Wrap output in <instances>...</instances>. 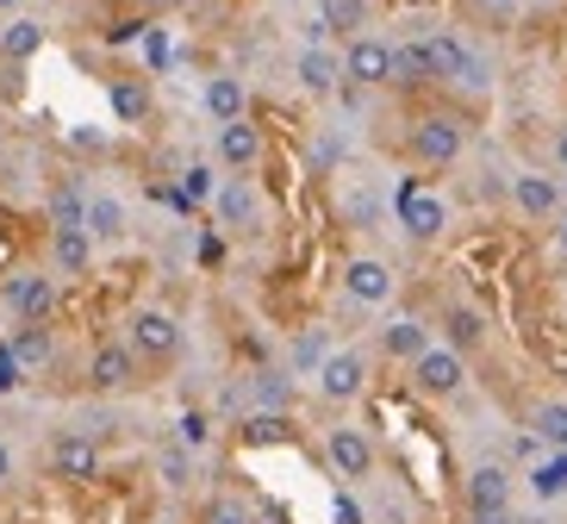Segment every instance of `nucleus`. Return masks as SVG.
Masks as SVG:
<instances>
[{"label": "nucleus", "instance_id": "f257e3e1", "mask_svg": "<svg viewBox=\"0 0 567 524\" xmlns=\"http://www.w3.org/2000/svg\"><path fill=\"white\" fill-rule=\"evenodd\" d=\"M467 137H474V119L462 106H424L405 119V163L424 175H443L467 156Z\"/></svg>", "mask_w": 567, "mask_h": 524}, {"label": "nucleus", "instance_id": "f03ea898", "mask_svg": "<svg viewBox=\"0 0 567 524\" xmlns=\"http://www.w3.org/2000/svg\"><path fill=\"white\" fill-rule=\"evenodd\" d=\"M125 343L137 350V362H144L151 374H163V369L182 362L187 331H182V319H175L168 306H132V319H125Z\"/></svg>", "mask_w": 567, "mask_h": 524}, {"label": "nucleus", "instance_id": "7ed1b4c3", "mask_svg": "<svg viewBox=\"0 0 567 524\" xmlns=\"http://www.w3.org/2000/svg\"><path fill=\"white\" fill-rule=\"evenodd\" d=\"M101 469H106V450L94 431H82V424L51 431V443H44V474H51L56 487H87V481H101Z\"/></svg>", "mask_w": 567, "mask_h": 524}, {"label": "nucleus", "instance_id": "20e7f679", "mask_svg": "<svg viewBox=\"0 0 567 524\" xmlns=\"http://www.w3.org/2000/svg\"><path fill=\"white\" fill-rule=\"evenodd\" d=\"M405 381H412L417 400H436V407H443V400H462L467 393V356L455 350V343L431 338L412 362H405Z\"/></svg>", "mask_w": 567, "mask_h": 524}, {"label": "nucleus", "instance_id": "39448f33", "mask_svg": "<svg viewBox=\"0 0 567 524\" xmlns=\"http://www.w3.org/2000/svg\"><path fill=\"white\" fill-rule=\"evenodd\" d=\"M206 213L218 219L225 237H262L268 232V194L256 187V175H225Z\"/></svg>", "mask_w": 567, "mask_h": 524}, {"label": "nucleus", "instance_id": "423d86ee", "mask_svg": "<svg viewBox=\"0 0 567 524\" xmlns=\"http://www.w3.org/2000/svg\"><path fill=\"white\" fill-rule=\"evenodd\" d=\"M368 381H374V356L355 350V343L331 350V356L312 369V393L324 400V407H355V400L368 393Z\"/></svg>", "mask_w": 567, "mask_h": 524}, {"label": "nucleus", "instance_id": "0eeeda50", "mask_svg": "<svg viewBox=\"0 0 567 524\" xmlns=\"http://www.w3.org/2000/svg\"><path fill=\"white\" fill-rule=\"evenodd\" d=\"M144 362H137V350L125 338H101L94 350H87V369H82V381H87V393H101V400H118V393H132V388H144Z\"/></svg>", "mask_w": 567, "mask_h": 524}, {"label": "nucleus", "instance_id": "6e6552de", "mask_svg": "<svg viewBox=\"0 0 567 524\" xmlns=\"http://www.w3.org/2000/svg\"><path fill=\"white\" fill-rule=\"evenodd\" d=\"M393 225L405 232V244L424 250V244H436V237L450 232V201L424 182H405L400 194H393Z\"/></svg>", "mask_w": 567, "mask_h": 524}, {"label": "nucleus", "instance_id": "1a4fd4ad", "mask_svg": "<svg viewBox=\"0 0 567 524\" xmlns=\"http://www.w3.org/2000/svg\"><path fill=\"white\" fill-rule=\"evenodd\" d=\"M324 462H331V474L343 487H362V481L381 474V443L368 438L362 424H331L324 431Z\"/></svg>", "mask_w": 567, "mask_h": 524}, {"label": "nucleus", "instance_id": "9d476101", "mask_svg": "<svg viewBox=\"0 0 567 524\" xmlns=\"http://www.w3.org/2000/svg\"><path fill=\"white\" fill-rule=\"evenodd\" d=\"M337 51H343V82H350V88H362V94L393 88V38H381L374 25H368V32L343 38Z\"/></svg>", "mask_w": 567, "mask_h": 524}, {"label": "nucleus", "instance_id": "9b49d317", "mask_svg": "<svg viewBox=\"0 0 567 524\" xmlns=\"http://www.w3.org/2000/svg\"><path fill=\"white\" fill-rule=\"evenodd\" d=\"M0 306H7V319H13V325L56 319L63 288H56V275H51V269H13L7 281H0Z\"/></svg>", "mask_w": 567, "mask_h": 524}, {"label": "nucleus", "instance_id": "f8f14e48", "mask_svg": "<svg viewBox=\"0 0 567 524\" xmlns=\"http://www.w3.org/2000/svg\"><path fill=\"white\" fill-rule=\"evenodd\" d=\"M505 194H512V206H517V219L524 225H555L561 219V206H567L561 169H512Z\"/></svg>", "mask_w": 567, "mask_h": 524}, {"label": "nucleus", "instance_id": "ddd939ff", "mask_svg": "<svg viewBox=\"0 0 567 524\" xmlns=\"http://www.w3.org/2000/svg\"><path fill=\"white\" fill-rule=\"evenodd\" d=\"M262 156H268V137H262V125H256L250 113L213 125V163L225 175H256L262 169Z\"/></svg>", "mask_w": 567, "mask_h": 524}, {"label": "nucleus", "instance_id": "4468645a", "mask_svg": "<svg viewBox=\"0 0 567 524\" xmlns=\"http://www.w3.org/2000/svg\"><path fill=\"white\" fill-rule=\"evenodd\" d=\"M393 294H400V275H393L386 256H350V263H343V300H350L355 312H381Z\"/></svg>", "mask_w": 567, "mask_h": 524}, {"label": "nucleus", "instance_id": "2eb2a0df", "mask_svg": "<svg viewBox=\"0 0 567 524\" xmlns=\"http://www.w3.org/2000/svg\"><path fill=\"white\" fill-rule=\"evenodd\" d=\"M293 82H300V94H312V101H331L337 88H343V51H337L331 38L300 44V51H293Z\"/></svg>", "mask_w": 567, "mask_h": 524}, {"label": "nucleus", "instance_id": "dca6fc26", "mask_svg": "<svg viewBox=\"0 0 567 524\" xmlns=\"http://www.w3.org/2000/svg\"><path fill=\"white\" fill-rule=\"evenodd\" d=\"M94 263H101V244H94V232L87 225H51V275L56 281H87L94 275Z\"/></svg>", "mask_w": 567, "mask_h": 524}, {"label": "nucleus", "instance_id": "f3484780", "mask_svg": "<svg viewBox=\"0 0 567 524\" xmlns=\"http://www.w3.org/2000/svg\"><path fill=\"white\" fill-rule=\"evenodd\" d=\"M512 493H517V474L505 462H474L462 481V506L467 512H512Z\"/></svg>", "mask_w": 567, "mask_h": 524}, {"label": "nucleus", "instance_id": "a211bd4d", "mask_svg": "<svg viewBox=\"0 0 567 524\" xmlns=\"http://www.w3.org/2000/svg\"><path fill=\"white\" fill-rule=\"evenodd\" d=\"M424 343H431V319H417V312H393V319L374 331V356H381V362H400V369L424 350Z\"/></svg>", "mask_w": 567, "mask_h": 524}, {"label": "nucleus", "instance_id": "6ab92c4d", "mask_svg": "<svg viewBox=\"0 0 567 524\" xmlns=\"http://www.w3.org/2000/svg\"><path fill=\"white\" fill-rule=\"evenodd\" d=\"M7 356L19 362V374H38L56 362V331L51 319H32V325H13V338H7Z\"/></svg>", "mask_w": 567, "mask_h": 524}, {"label": "nucleus", "instance_id": "aec40b11", "mask_svg": "<svg viewBox=\"0 0 567 524\" xmlns=\"http://www.w3.org/2000/svg\"><path fill=\"white\" fill-rule=\"evenodd\" d=\"M200 106H206V119H213V125L244 119V113H250V82H244V75H231V69H218V75H206Z\"/></svg>", "mask_w": 567, "mask_h": 524}, {"label": "nucleus", "instance_id": "412c9836", "mask_svg": "<svg viewBox=\"0 0 567 524\" xmlns=\"http://www.w3.org/2000/svg\"><path fill=\"white\" fill-rule=\"evenodd\" d=\"M318 38H331V44H343V38L368 32L374 25V0H318Z\"/></svg>", "mask_w": 567, "mask_h": 524}, {"label": "nucleus", "instance_id": "4be33fe9", "mask_svg": "<svg viewBox=\"0 0 567 524\" xmlns=\"http://www.w3.org/2000/svg\"><path fill=\"white\" fill-rule=\"evenodd\" d=\"M44 44H51V25H44V19H32V13H13L7 25H0V63L25 69L38 51H44Z\"/></svg>", "mask_w": 567, "mask_h": 524}, {"label": "nucleus", "instance_id": "5701e85b", "mask_svg": "<svg viewBox=\"0 0 567 524\" xmlns=\"http://www.w3.org/2000/svg\"><path fill=\"white\" fill-rule=\"evenodd\" d=\"M106 101H113L118 125H151L156 119V94H151L144 75H113V82H106Z\"/></svg>", "mask_w": 567, "mask_h": 524}, {"label": "nucleus", "instance_id": "b1692460", "mask_svg": "<svg viewBox=\"0 0 567 524\" xmlns=\"http://www.w3.org/2000/svg\"><path fill=\"white\" fill-rule=\"evenodd\" d=\"M82 225L94 232V244H118V237L132 232V213H125V201H118V194H106V187H94V194H87V213H82Z\"/></svg>", "mask_w": 567, "mask_h": 524}, {"label": "nucleus", "instance_id": "393cba45", "mask_svg": "<svg viewBox=\"0 0 567 524\" xmlns=\"http://www.w3.org/2000/svg\"><path fill=\"white\" fill-rule=\"evenodd\" d=\"M194 524H262V512H256L250 493H237V487H213L200 500V518Z\"/></svg>", "mask_w": 567, "mask_h": 524}, {"label": "nucleus", "instance_id": "a878e982", "mask_svg": "<svg viewBox=\"0 0 567 524\" xmlns=\"http://www.w3.org/2000/svg\"><path fill=\"white\" fill-rule=\"evenodd\" d=\"M524 487H530L543 506L567 500V450H543V456L530 462V474H524Z\"/></svg>", "mask_w": 567, "mask_h": 524}, {"label": "nucleus", "instance_id": "bb28decb", "mask_svg": "<svg viewBox=\"0 0 567 524\" xmlns=\"http://www.w3.org/2000/svg\"><path fill=\"white\" fill-rule=\"evenodd\" d=\"M443 343H455L462 356H474L486 343V319L474 312V306H462V300L443 306Z\"/></svg>", "mask_w": 567, "mask_h": 524}, {"label": "nucleus", "instance_id": "cd10ccee", "mask_svg": "<svg viewBox=\"0 0 567 524\" xmlns=\"http://www.w3.org/2000/svg\"><path fill=\"white\" fill-rule=\"evenodd\" d=\"M530 431H536L543 450H567V400L561 393H543L530 407Z\"/></svg>", "mask_w": 567, "mask_h": 524}, {"label": "nucleus", "instance_id": "c85d7f7f", "mask_svg": "<svg viewBox=\"0 0 567 524\" xmlns=\"http://www.w3.org/2000/svg\"><path fill=\"white\" fill-rule=\"evenodd\" d=\"M156 481H163L168 493L194 487V456H187V443H163V450H156Z\"/></svg>", "mask_w": 567, "mask_h": 524}, {"label": "nucleus", "instance_id": "c756f323", "mask_svg": "<svg viewBox=\"0 0 567 524\" xmlns=\"http://www.w3.org/2000/svg\"><path fill=\"white\" fill-rule=\"evenodd\" d=\"M175 187H182L187 206H213V194H218V163H182Z\"/></svg>", "mask_w": 567, "mask_h": 524}, {"label": "nucleus", "instance_id": "7c9ffc66", "mask_svg": "<svg viewBox=\"0 0 567 524\" xmlns=\"http://www.w3.org/2000/svg\"><path fill=\"white\" fill-rule=\"evenodd\" d=\"M82 213H87V194L82 187H51V201H44V219L51 225H82Z\"/></svg>", "mask_w": 567, "mask_h": 524}, {"label": "nucleus", "instance_id": "2f4dec72", "mask_svg": "<svg viewBox=\"0 0 567 524\" xmlns=\"http://www.w3.org/2000/svg\"><path fill=\"white\" fill-rule=\"evenodd\" d=\"M331 356V338H324V325H306L300 338H293V374H312L318 362Z\"/></svg>", "mask_w": 567, "mask_h": 524}, {"label": "nucleus", "instance_id": "473e14b6", "mask_svg": "<svg viewBox=\"0 0 567 524\" xmlns=\"http://www.w3.org/2000/svg\"><path fill=\"white\" fill-rule=\"evenodd\" d=\"M287 438H293V419L287 412H256L244 424V443H287Z\"/></svg>", "mask_w": 567, "mask_h": 524}, {"label": "nucleus", "instance_id": "72a5a7b5", "mask_svg": "<svg viewBox=\"0 0 567 524\" xmlns=\"http://www.w3.org/2000/svg\"><path fill=\"white\" fill-rule=\"evenodd\" d=\"M13 481H19V456H13V443L0 438V493L13 487Z\"/></svg>", "mask_w": 567, "mask_h": 524}, {"label": "nucleus", "instance_id": "f704fd0d", "mask_svg": "<svg viewBox=\"0 0 567 524\" xmlns=\"http://www.w3.org/2000/svg\"><path fill=\"white\" fill-rule=\"evenodd\" d=\"M337 524H368V512L355 506L350 493H337Z\"/></svg>", "mask_w": 567, "mask_h": 524}, {"label": "nucleus", "instance_id": "c9c22d12", "mask_svg": "<svg viewBox=\"0 0 567 524\" xmlns=\"http://www.w3.org/2000/svg\"><path fill=\"white\" fill-rule=\"evenodd\" d=\"M182 443H187V450L206 443V419H200V412H187V419H182Z\"/></svg>", "mask_w": 567, "mask_h": 524}, {"label": "nucleus", "instance_id": "e433bc0d", "mask_svg": "<svg viewBox=\"0 0 567 524\" xmlns=\"http://www.w3.org/2000/svg\"><path fill=\"white\" fill-rule=\"evenodd\" d=\"M561 7H567V0H517V13H536V19H543V13H561Z\"/></svg>", "mask_w": 567, "mask_h": 524}, {"label": "nucleus", "instance_id": "4c0bfd02", "mask_svg": "<svg viewBox=\"0 0 567 524\" xmlns=\"http://www.w3.org/2000/svg\"><path fill=\"white\" fill-rule=\"evenodd\" d=\"M549 156H555V169H561V175H567V125H561V132H555V137H549Z\"/></svg>", "mask_w": 567, "mask_h": 524}, {"label": "nucleus", "instance_id": "58836bf2", "mask_svg": "<svg viewBox=\"0 0 567 524\" xmlns=\"http://www.w3.org/2000/svg\"><path fill=\"white\" fill-rule=\"evenodd\" d=\"M467 524H517V512H467Z\"/></svg>", "mask_w": 567, "mask_h": 524}, {"label": "nucleus", "instance_id": "ea45409f", "mask_svg": "<svg viewBox=\"0 0 567 524\" xmlns=\"http://www.w3.org/2000/svg\"><path fill=\"white\" fill-rule=\"evenodd\" d=\"M549 232H555V256H561V263H567V206H561V219H555Z\"/></svg>", "mask_w": 567, "mask_h": 524}, {"label": "nucleus", "instance_id": "a19ab883", "mask_svg": "<svg viewBox=\"0 0 567 524\" xmlns=\"http://www.w3.org/2000/svg\"><path fill=\"white\" fill-rule=\"evenodd\" d=\"M137 13H168V7H182V0H132Z\"/></svg>", "mask_w": 567, "mask_h": 524}, {"label": "nucleus", "instance_id": "79ce46f5", "mask_svg": "<svg viewBox=\"0 0 567 524\" xmlns=\"http://www.w3.org/2000/svg\"><path fill=\"white\" fill-rule=\"evenodd\" d=\"M19 7H25V0H0V19H13Z\"/></svg>", "mask_w": 567, "mask_h": 524}, {"label": "nucleus", "instance_id": "37998d69", "mask_svg": "<svg viewBox=\"0 0 567 524\" xmlns=\"http://www.w3.org/2000/svg\"><path fill=\"white\" fill-rule=\"evenodd\" d=\"M517 524H555V518H549V512H536V518H517Z\"/></svg>", "mask_w": 567, "mask_h": 524}, {"label": "nucleus", "instance_id": "c03bdc74", "mask_svg": "<svg viewBox=\"0 0 567 524\" xmlns=\"http://www.w3.org/2000/svg\"><path fill=\"white\" fill-rule=\"evenodd\" d=\"M63 7H94V0H63Z\"/></svg>", "mask_w": 567, "mask_h": 524}, {"label": "nucleus", "instance_id": "a18cd8bd", "mask_svg": "<svg viewBox=\"0 0 567 524\" xmlns=\"http://www.w3.org/2000/svg\"><path fill=\"white\" fill-rule=\"evenodd\" d=\"M0 163H7V137H0Z\"/></svg>", "mask_w": 567, "mask_h": 524}, {"label": "nucleus", "instance_id": "49530a36", "mask_svg": "<svg viewBox=\"0 0 567 524\" xmlns=\"http://www.w3.org/2000/svg\"><path fill=\"white\" fill-rule=\"evenodd\" d=\"M51 7H63V0H51Z\"/></svg>", "mask_w": 567, "mask_h": 524}, {"label": "nucleus", "instance_id": "de8ad7c7", "mask_svg": "<svg viewBox=\"0 0 567 524\" xmlns=\"http://www.w3.org/2000/svg\"><path fill=\"white\" fill-rule=\"evenodd\" d=\"M561 187H567V175H561Z\"/></svg>", "mask_w": 567, "mask_h": 524}]
</instances>
